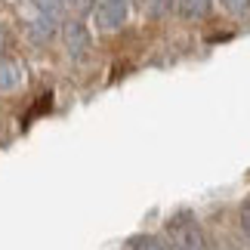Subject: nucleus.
I'll return each instance as SVG.
<instances>
[{
  "label": "nucleus",
  "mask_w": 250,
  "mask_h": 250,
  "mask_svg": "<svg viewBox=\"0 0 250 250\" xmlns=\"http://www.w3.org/2000/svg\"><path fill=\"white\" fill-rule=\"evenodd\" d=\"M167 247L170 250H207L204 232H201L198 219L188 213V210H179V213L170 216L167 223Z\"/></svg>",
  "instance_id": "obj_1"
},
{
  "label": "nucleus",
  "mask_w": 250,
  "mask_h": 250,
  "mask_svg": "<svg viewBox=\"0 0 250 250\" xmlns=\"http://www.w3.org/2000/svg\"><path fill=\"white\" fill-rule=\"evenodd\" d=\"M130 247H133V250H170L167 241H158V238H148V235L136 238V241H133Z\"/></svg>",
  "instance_id": "obj_2"
},
{
  "label": "nucleus",
  "mask_w": 250,
  "mask_h": 250,
  "mask_svg": "<svg viewBox=\"0 0 250 250\" xmlns=\"http://www.w3.org/2000/svg\"><path fill=\"white\" fill-rule=\"evenodd\" d=\"M238 223H241V229H244V235L250 238V195L238 204Z\"/></svg>",
  "instance_id": "obj_3"
},
{
  "label": "nucleus",
  "mask_w": 250,
  "mask_h": 250,
  "mask_svg": "<svg viewBox=\"0 0 250 250\" xmlns=\"http://www.w3.org/2000/svg\"><path fill=\"white\" fill-rule=\"evenodd\" d=\"M223 6L229 9V13H244V9L250 6V0H223Z\"/></svg>",
  "instance_id": "obj_4"
}]
</instances>
